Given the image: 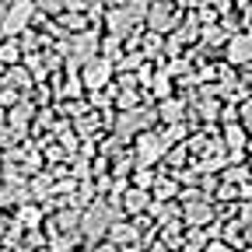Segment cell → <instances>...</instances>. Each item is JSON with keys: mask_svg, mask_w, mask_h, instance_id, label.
Masks as SVG:
<instances>
[{"mask_svg": "<svg viewBox=\"0 0 252 252\" xmlns=\"http://www.w3.org/2000/svg\"><path fill=\"white\" fill-rule=\"evenodd\" d=\"M242 119H245V126H249V130H252V102L245 105V112H242Z\"/></svg>", "mask_w": 252, "mask_h": 252, "instance_id": "7a4b0ae2", "label": "cell"}, {"mask_svg": "<svg viewBox=\"0 0 252 252\" xmlns=\"http://www.w3.org/2000/svg\"><path fill=\"white\" fill-rule=\"evenodd\" d=\"M231 60H235V63L252 60V35H238V39H231Z\"/></svg>", "mask_w": 252, "mask_h": 252, "instance_id": "6da1fadb", "label": "cell"}]
</instances>
